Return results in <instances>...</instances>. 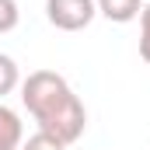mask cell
Instances as JSON below:
<instances>
[{
	"label": "cell",
	"mask_w": 150,
	"mask_h": 150,
	"mask_svg": "<svg viewBox=\"0 0 150 150\" xmlns=\"http://www.w3.org/2000/svg\"><path fill=\"white\" fill-rule=\"evenodd\" d=\"M21 101H25L28 115L38 122V129L56 136L59 143L70 147L84 136V126H87L84 101L74 94L67 77H59L56 70L28 74V80H21Z\"/></svg>",
	"instance_id": "6da1fadb"
},
{
	"label": "cell",
	"mask_w": 150,
	"mask_h": 150,
	"mask_svg": "<svg viewBox=\"0 0 150 150\" xmlns=\"http://www.w3.org/2000/svg\"><path fill=\"white\" fill-rule=\"evenodd\" d=\"M98 4L94 0H45V18L59 32H80L94 21Z\"/></svg>",
	"instance_id": "7a4b0ae2"
},
{
	"label": "cell",
	"mask_w": 150,
	"mask_h": 150,
	"mask_svg": "<svg viewBox=\"0 0 150 150\" xmlns=\"http://www.w3.org/2000/svg\"><path fill=\"white\" fill-rule=\"evenodd\" d=\"M21 140H25L21 115L0 101V150H18V147H21Z\"/></svg>",
	"instance_id": "3957f363"
},
{
	"label": "cell",
	"mask_w": 150,
	"mask_h": 150,
	"mask_svg": "<svg viewBox=\"0 0 150 150\" xmlns=\"http://www.w3.org/2000/svg\"><path fill=\"white\" fill-rule=\"evenodd\" d=\"M94 4H98V14H105L115 25H126V21L140 18V11H143V0H94Z\"/></svg>",
	"instance_id": "277c9868"
},
{
	"label": "cell",
	"mask_w": 150,
	"mask_h": 150,
	"mask_svg": "<svg viewBox=\"0 0 150 150\" xmlns=\"http://www.w3.org/2000/svg\"><path fill=\"white\" fill-rule=\"evenodd\" d=\"M18 84H21V70H18V63H14L7 52H0V98L11 94Z\"/></svg>",
	"instance_id": "5b68a950"
},
{
	"label": "cell",
	"mask_w": 150,
	"mask_h": 150,
	"mask_svg": "<svg viewBox=\"0 0 150 150\" xmlns=\"http://www.w3.org/2000/svg\"><path fill=\"white\" fill-rule=\"evenodd\" d=\"M18 150H67V143H59L56 136H49V133H42V129H38L35 136L21 140V147H18Z\"/></svg>",
	"instance_id": "8992f818"
},
{
	"label": "cell",
	"mask_w": 150,
	"mask_h": 150,
	"mask_svg": "<svg viewBox=\"0 0 150 150\" xmlns=\"http://www.w3.org/2000/svg\"><path fill=\"white\" fill-rule=\"evenodd\" d=\"M21 21V11H18V0H0V35L14 32Z\"/></svg>",
	"instance_id": "52a82bcc"
},
{
	"label": "cell",
	"mask_w": 150,
	"mask_h": 150,
	"mask_svg": "<svg viewBox=\"0 0 150 150\" xmlns=\"http://www.w3.org/2000/svg\"><path fill=\"white\" fill-rule=\"evenodd\" d=\"M140 56L150 63V32H140Z\"/></svg>",
	"instance_id": "ba28073f"
},
{
	"label": "cell",
	"mask_w": 150,
	"mask_h": 150,
	"mask_svg": "<svg viewBox=\"0 0 150 150\" xmlns=\"http://www.w3.org/2000/svg\"><path fill=\"white\" fill-rule=\"evenodd\" d=\"M140 32H150V4L140 11Z\"/></svg>",
	"instance_id": "9c48e42d"
}]
</instances>
